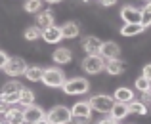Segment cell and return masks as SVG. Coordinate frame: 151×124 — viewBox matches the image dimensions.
<instances>
[{"instance_id": "cell-1", "label": "cell", "mask_w": 151, "mask_h": 124, "mask_svg": "<svg viewBox=\"0 0 151 124\" xmlns=\"http://www.w3.org/2000/svg\"><path fill=\"white\" fill-rule=\"evenodd\" d=\"M90 115H92V107L88 101H78L71 109V120L77 124H88Z\"/></svg>"}, {"instance_id": "cell-2", "label": "cell", "mask_w": 151, "mask_h": 124, "mask_svg": "<svg viewBox=\"0 0 151 124\" xmlns=\"http://www.w3.org/2000/svg\"><path fill=\"white\" fill-rule=\"evenodd\" d=\"M27 71V61L23 57H8L6 65H4V73L8 77H21Z\"/></svg>"}, {"instance_id": "cell-3", "label": "cell", "mask_w": 151, "mask_h": 124, "mask_svg": "<svg viewBox=\"0 0 151 124\" xmlns=\"http://www.w3.org/2000/svg\"><path fill=\"white\" fill-rule=\"evenodd\" d=\"M46 122L48 124H67V122H71V111L63 105L54 107L48 113V117H46Z\"/></svg>"}, {"instance_id": "cell-4", "label": "cell", "mask_w": 151, "mask_h": 124, "mask_svg": "<svg viewBox=\"0 0 151 124\" xmlns=\"http://www.w3.org/2000/svg\"><path fill=\"white\" fill-rule=\"evenodd\" d=\"M42 82L50 88H61L65 84V77L59 69H44L42 73Z\"/></svg>"}, {"instance_id": "cell-5", "label": "cell", "mask_w": 151, "mask_h": 124, "mask_svg": "<svg viewBox=\"0 0 151 124\" xmlns=\"http://www.w3.org/2000/svg\"><path fill=\"white\" fill-rule=\"evenodd\" d=\"M82 69H84L86 73H90V75H96V73H100V71L105 69V59H103L100 54L86 55V59L82 61Z\"/></svg>"}, {"instance_id": "cell-6", "label": "cell", "mask_w": 151, "mask_h": 124, "mask_svg": "<svg viewBox=\"0 0 151 124\" xmlns=\"http://www.w3.org/2000/svg\"><path fill=\"white\" fill-rule=\"evenodd\" d=\"M63 92L69 95H75V94H86L88 92V80L84 78H71V80H65L63 84Z\"/></svg>"}, {"instance_id": "cell-7", "label": "cell", "mask_w": 151, "mask_h": 124, "mask_svg": "<svg viewBox=\"0 0 151 124\" xmlns=\"http://www.w3.org/2000/svg\"><path fill=\"white\" fill-rule=\"evenodd\" d=\"M88 103H90V107H92V109L98 111V113H109L111 107L115 105L113 97H109V95H94Z\"/></svg>"}, {"instance_id": "cell-8", "label": "cell", "mask_w": 151, "mask_h": 124, "mask_svg": "<svg viewBox=\"0 0 151 124\" xmlns=\"http://www.w3.org/2000/svg\"><path fill=\"white\" fill-rule=\"evenodd\" d=\"M23 120L31 122V124H37V122L44 120V111L37 105H27L25 111H23Z\"/></svg>"}, {"instance_id": "cell-9", "label": "cell", "mask_w": 151, "mask_h": 124, "mask_svg": "<svg viewBox=\"0 0 151 124\" xmlns=\"http://www.w3.org/2000/svg\"><path fill=\"white\" fill-rule=\"evenodd\" d=\"M23 111H25V105H21V103L12 105L10 111L6 113V122L8 124H21L23 122Z\"/></svg>"}, {"instance_id": "cell-10", "label": "cell", "mask_w": 151, "mask_h": 124, "mask_svg": "<svg viewBox=\"0 0 151 124\" xmlns=\"http://www.w3.org/2000/svg\"><path fill=\"white\" fill-rule=\"evenodd\" d=\"M119 54H121V48H119L117 42H103L101 44L100 55L103 59H117Z\"/></svg>"}, {"instance_id": "cell-11", "label": "cell", "mask_w": 151, "mask_h": 124, "mask_svg": "<svg viewBox=\"0 0 151 124\" xmlns=\"http://www.w3.org/2000/svg\"><path fill=\"white\" fill-rule=\"evenodd\" d=\"M101 40L98 37H86L84 40H82V48H84V52L88 55H96V54H100V50H101Z\"/></svg>"}, {"instance_id": "cell-12", "label": "cell", "mask_w": 151, "mask_h": 124, "mask_svg": "<svg viewBox=\"0 0 151 124\" xmlns=\"http://www.w3.org/2000/svg\"><path fill=\"white\" fill-rule=\"evenodd\" d=\"M42 38H44V40L48 42V44H58V42L63 38V34H61V27L50 25L48 29L42 31Z\"/></svg>"}, {"instance_id": "cell-13", "label": "cell", "mask_w": 151, "mask_h": 124, "mask_svg": "<svg viewBox=\"0 0 151 124\" xmlns=\"http://www.w3.org/2000/svg\"><path fill=\"white\" fill-rule=\"evenodd\" d=\"M121 17L124 19V23H140L142 21V11L132 8V6H124L121 10Z\"/></svg>"}, {"instance_id": "cell-14", "label": "cell", "mask_w": 151, "mask_h": 124, "mask_svg": "<svg viewBox=\"0 0 151 124\" xmlns=\"http://www.w3.org/2000/svg\"><path fill=\"white\" fill-rule=\"evenodd\" d=\"M50 25H54V11L52 10L40 11V14L37 15V27L40 31H44V29H48Z\"/></svg>"}, {"instance_id": "cell-15", "label": "cell", "mask_w": 151, "mask_h": 124, "mask_svg": "<svg viewBox=\"0 0 151 124\" xmlns=\"http://www.w3.org/2000/svg\"><path fill=\"white\" fill-rule=\"evenodd\" d=\"M124 69H126V65H124V61H121V59H107L105 61V71L109 75H121V73H124Z\"/></svg>"}, {"instance_id": "cell-16", "label": "cell", "mask_w": 151, "mask_h": 124, "mask_svg": "<svg viewBox=\"0 0 151 124\" xmlns=\"http://www.w3.org/2000/svg\"><path fill=\"white\" fill-rule=\"evenodd\" d=\"M111 118H115V120H121V118H124L126 115L130 113V109H128V103H121V101H117L113 107H111Z\"/></svg>"}, {"instance_id": "cell-17", "label": "cell", "mask_w": 151, "mask_h": 124, "mask_svg": "<svg viewBox=\"0 0 151 124\" xmlns=\"http://www.w3.org/2000/svg\"><path fill=\"white\" fill-rule=\"evenodd\" d=\"M54 61L59 63V65H65V63H69L71 59H73V54H71V50H67V48H58V50L54 52Z\"/></svg>"}, {"instance_id": "cell-18", "label": "cell", "mask_w": 151, "mask_h": 124, "mask_svg": "<svg viewBox=\"0 0 151 124\" xmlns=\"http://www.w3.org/2000/svg\"><path fill=\"white\" fill-rule=\"evenodd\" d=\"M145 27L142 25V23H124V27L121 29V34L122 37H134V34L142 33Z\"/></svg>"}, {"instance_id": "cell-19", "label": "cell", "mask_w": 151, "mask_h": 124, "mask_svg": "<svg viewBox=\"0 0 151 124\" xmlns=\"http://www.w3.org/2000/svg\"><path fill=\"white\" fill-rule=\"evenodd\" d=\"M134 99V92L128 90V88H117L115 92V101H121V103H130Z\"/></svg>"}, {"instance_id": "cell-20", "label": "cell", "mask_w": 151, "mask_h": 124, "mask_svg": "<svg viewBox=\"0 0 151 124\" xmlns=\"http://www.w3.org/2000/svg\"><path fill=\"white\" fill-rule=\"evenodd\" d=\"M61 34H63V38H75V37H78V25H77V23H73V21L65 23V25L61 27Z\"/></svg>"}, {"instance_id": "cell-21", "label": "cell", "mask_w": 151, "mask_h": 124, "mask_svg": "<svg viewBox=\"0 0 151 124\" xmlns=\"http://www.w3.org/2000/svg\"><path fill=\"white\" fill-rule=\"evenodd\" d=\"M19 95L21 92H0V101L8 103V105H15L19 103Z\"/></svg>"}, {"instance_id": "cell-22", "label": "cell", "mask_w": 151, "mask_h": 124, "mask_svg": "<svg viewBox=\"0 0 151 124\" xmlns=\"http://www.w3.org/2000/svg\"><path fill=\"white\" fill-rule=\"evenodd\" d=\"M42 73H44V69H40V67H27L25 77L33 82H38V80H42Z\"/></svg>"}, {"instance_id": "cell-23", "label": "cell", "mask_w": 151, "mask_h": 124, "mask_svg": "<svg viewBox=\"0 0 151 124\" xmlns=\"http://www.w3.org/2000/svg\"><path fill=\"white\" fill-rule=\"evenodd\" d=\"M33 101H35L33 90H27V88H23V90H21V95H19V103L27 107V105H33Z\"/></svg>"}, {"instance_id": "cell-24", "label": "cell", "mask_w": 151, "mask_h": 124, "mask_svg": "<svg viewBox=\"0 0 151 124\" xmlns=\"http://www.w3.org/2000/svg\"><path fill=\"white\" fill-rule=\"evenodd\" d=\"M128 109H130V113H136V115H145L147 113V107H145L144 103H140V101H130Z\"/></svg>"}, {"instance_id": "cell-25", "label": "cell", "mask_w": 151, "mask_h": 124, "mask_svg": "<svg viewBox=\"0 0 151 124\" xmlns=\"http://www.w3.org/2000/svg\"><path fill=\"white\" fill-rule=\"evenodd\" d=\"M40 37H42V31L38 29V27H29V29L25 31V38H27V40H31V42L38 40Z\"/></svg>"}, {"instance_id": "cell-26", "label": "cell", "mask_w": 151, "mask_h": 124, "mask_svg": "<svg viewBox=\"0 0 151 124\" xmlns=\"http://www.w3.org/2000/svg\"><path fill=\"white\" fill-rule=\"evenodd\" d=\"M140 23H142L144 27H149V25H151V2L144 8V10H142V21H140Z\"/></svg>"}, {"instance_id": "cell-27", "label": "cell", "mask_w": 151, "mask_h": 124, "mask_svg": "<svg viewBox=\"0 0 151 124\" xmlns=\"http://www.w3.org/2000/svg\"><path fill=\"white\" fill-rule=\"evenodd\" d=\"M40 2H42V0H27V2H25V11H29V14H37V11L40 10Z\"/></svg>"}, {"instance_id": "cell-28", "label": "cell", "mask_w": 151, "mask_h": 124, "mask_svg": "<svg viewBox=\"0 0 151 124\" xmlns=\"http://www.w3.org/2000/svg\"><path fill=\"white\" fill-rule=\"evenodd\" d=\"M21 90H23V86L17 80H10L2 86V92H21Z\"/></svg>"}, {"instance_id": "cell-29", "label": "cell", "mask_w": 151, "mask_h": 124, "mask_svg": "<svg viewBox=\"0 0 151 124\" xmlns=\"http://www.w3.org/2000/svg\"><path fill=\"white\" fill-rule=\"evenodd\" d=\"M136 88L140 92H147V90H151V80H149V78H145V77H140L136 80Z\"/></svg>"}, {"instance_id": "cell-30", "label": "cell", "mask_w": 151, "mask_h": 124, "mask_svg": "<svg viewBox=\"0 0 151 124\" xmlns=\"http://www.w3.org/2000/svg\"><path fill=\"white\" fill-rule=\"evenodd\" d=\"M6 61H8V55L4 54L2 50H0V69H4V65H6Z\"/></svg>"}, {"instance_id": "cell-31", "label": "cell", "mask_w": 151, "mask_h": 124, "mask_svg": "<svg viewBox=\"0 0 151 124\" xmlns=\"http://www.w3.org/2000/svg\"><path fill=\"white\" fill-rule=\"evenodd\" d=\"M144 77H145V78H149V80H151V63H149V65H145V67H144Z\"/></svg>"}, {"instance_id": "cell-32", "label": "cell", "mask_w": 151, "mask_h": 124, "mask_svg": "<svg viewBox=\"0 0 151 124\" xmlns=\"http://www.w3.org/2000/svg\"><path fill=\"white\" fill-rule=\"evenodd\" d=\"M98 124H119V122L115 120V118H105V120H100Z\"/></svg>"}, {"instance_id": "cell-33", "label": "cell", "mask_w": 151, "mask_h": 124, "mask_svg": "<svg viewBox=\"0 0 151 124\" xmlns=\"http://www.w3.org/2000/svg\"><path fill=\"white\" fill-rule=\"evenodd\" d=\"M115 2H117V0H101V4H103V6H113Z\"/></svg>"}, {"instance_id": "cell-34", "label": "cell", "mask_w": 151, "mask_h": 124, "mask_svg": "<svg viewBox=\"0 0 151 124\" xmlns=\"http://www.w3.org/2000/svg\"><path fill=\"white\" fill-rule=\"evenodd\" d=\"M46 2H52V4H55V2H61V0H46Z\"/></svg>"}, {"instance_id": "cell-35", "label": "cell", "mask_w": 151, "mask_h": 124, "mask_svg": "<svg viewBox=\"0 0 151 124\" xmlns=\"http://www.w3.org/2000/svg\"><path fill=\"white\" fill-rule=\"evenodd\" d=\"M37 124H48V122H46V120H40V122H37Z\"/></svg>"}, {"instance_id": "cell-36", "label": "cell", "mask_w": 151, "mask_h": 124, "mask_svg": "<svg viewBox=\"0 0 151 124\" xmlns=\"http://www.w3.org/2000/svg\"><path fill=\"white\" fill-rule=\"evenodd\" d=\"M21 124H31V122H25V120H23V122H21Z\"/></svg>"}, {"instance_id": "cell-37", "label": "cell", "mask_w": 151, "mask_h": 124, "mask_svg": "<svg viewBox=\"0 0 151 124\" xmlns=\"http://www.w3.org/2000/svg\"><path fill=\"white\" fill-rule=\"evenodd\" d=\"M145 2H147V4H149V2H151V0H145Z\"/></svg>"}]
</instances>
